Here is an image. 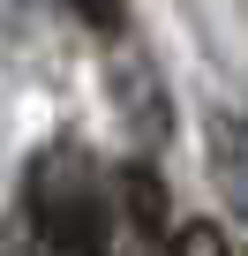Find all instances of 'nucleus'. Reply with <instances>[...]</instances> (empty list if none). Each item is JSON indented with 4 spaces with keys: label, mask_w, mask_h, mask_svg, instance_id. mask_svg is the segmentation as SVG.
Returning a JSON list of instances; mask_svg holds the SVG:
<instances>
[{
    "label": "nucleus",
    "mask_w": 248,
    "mask_h": 256,
    "mask_svg": "<svg viewBox=\"0 0 248 256\" xmlns=\"http://www.w3.org/2000/svg\"><path fill=\"white\" fill-rule=\"evenodd\" d=\"M23 204H30L53 256H105V196H98V174L75 144H45L30 158Z\"/></svg>",
    "instance_id": "obj_1"
},
{
    "label": "nucleus",
    "mask_w": 248,
    "mask_h": 256,
    "mask_svg": "<svg viewBox=\"0 0 248 256\" xmlns=\"http://www.w3.org/2000/svg\"><path fill=\"white\" fill-rule=\"evenodd\" d=\"M113 83H120V113L143 120V144H166V98H158V76H151L143 53L128 60V46H120V38H113Z\"/></svg>",
    "instance_id": "obj_2"
},
{
    "label": "nucleus",
    "mask_w": 248,
    "mask_h": 256,
    "mask_svg": "<svg viewBox=\"0 0 248 256\" xmlns=\"http://www.w3.org/2000/svg\"><path fill=\"white\" fill-rule=\"evenodd\" d=\"M211 144H218V151H211L218 188H226V196H233V211L248 218V128H241V120H218V128H211Z\"/></svg>",
    "instance_id": "obj_3"
},
{
    "label": "nucleus",
    "mask_w": 248,
    "mask_h": 256,
    "mask_svg": "<svg viewBox=\"0 0 248 256\" xmlns=\"http://www.w3.org/2000/svg\"><path fill=\"white\" fill-rule=\"evenodd\" d=\"M128 218H136V234H158L166 226V188H158L151 166H128Z\"/></svg>",
    "instance_id": "obj_4"
},
{
    "label": "nucleus",
    "mask_w": 248,
    "mask_h": 256,
    "mask_svg": "<svg viewBox=\"0 0 248 256\" xmlns=\"http://www.w3.org/2000/svg\"><path fill=\"white\" fill-rule=\"evenodd\" d=\"M38 248H45V234H38V218H30V204L0 218V256H38Z\"/></svg>",
    "instance_id": "obj_5"
},
{
    "label": "nucleus",
    "mask_w": 248,
    "mask_h": 256,
    "mask_svg": "<svg viewBox=\"0 0 248 256\" xmlns=\"http://www.w3.org/2000/svg\"><path fill=\"white\" fill-rule=\"evenodd\" d=\"M166 256H233V248H226V234H218L211 218H196V226H181V234H173V248H166Z\"/></svg>",
    "instance_id": "obj_6"
},
{
    "label": "nucleus",
    "mask_w": 248,
    "mask_h": 256,
    "mask_svg": "<svg viewBox=\"0 0 248 256\" xmlns=\"http://www.w3.org/2000/svg\"><path fill=\"white\" fill-rule=\"evenodd\" d=\"M60 8H75V23H90L98 38H120V30H128V16H120V0H60Z\"/></svg>",
    "instance_id": "obj_7"
}]
</instances>
